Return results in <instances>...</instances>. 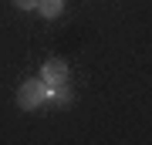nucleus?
I'll use <instances>...</instances> for the list:
<instances>
[{"instance_id": "nucleus-3", "label": "nucleus", "mask_w": 152, "mask_h": 145, "mask_svg": "<svg viewBox=\"0 0 152 145\" xmlns=\"http://www.w3.org/2000/svg\"><path fill=\"white\" fill-rule=\"evenodd\" d=\"M71 98H75V95H71L68 81H64V85H51V88H48V101L54 105V108H68Z\"/></svg>"}, {"instance_id": "nucleus-2", "label": "nucleus", "mask_w": 152, "mask_h": 145, "mask_svg": "<svg viewBox=\"0 0 152 145\" xmlns=\"http://www.w3.org/2000/svg\"><path fill=\"white\" fill-rule=\"evenodd\" d=\"M68 74H71V68H68L64 58H48V61L41 64V81H44L48 88H51V85H64Z\"/></svg>"}, {"instance_id": "nucleus-5", "label": "nucleus", "mask_w": 152, "mask_h": 145, "mask_svg": "<svg viewBox=\"0 0 152 145\" xmlns=\"http://www.w3.org/2000/svg\"><path fill=\"white\" fill-rule=\"evenodd\" d=\"M10 4L17 7V10H37V4H41V0H10Z\"/></svg>"}, {"instance_id": "nucleus-4", "label": "nucleus", "mask_w": 152, "mask_h": 145, "mask_svg": "<svg viewBox=\"0 0 152 145\" xmlns=\"http://www.w3.org/2000/svg\"><path fill=\"white\" fill-rule=\"evenodd\" d=\"M37 10H41L44 20H54V17L64 14V0H41V4H37Z\"/></svg>"}, {"instance_id": "nucleus-1", "label": "nucleus", "mask_w": 152, "mask_h": 145, "mask_svg": "<svg viewBox=\"0 0 152 145\" xmlns=\"http://www.w3.org/2000/svg\"><path fill=\"white\" fill-rule=\"evenodd\" d=\"M48 101V85H44L41 78H27L17 85V108H24V111H34V108H41Z\"/></svg>"}]
</instances>
